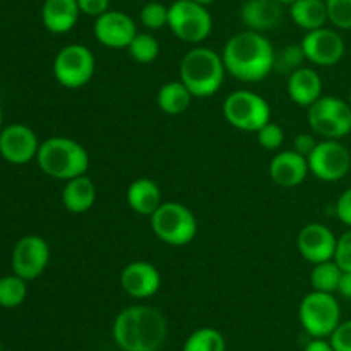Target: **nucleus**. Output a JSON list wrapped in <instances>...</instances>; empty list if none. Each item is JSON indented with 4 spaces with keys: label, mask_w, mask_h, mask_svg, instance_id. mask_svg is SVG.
Segmentation results:
<instances>
[{
    "label": "nucleus",
    "mask_w": 351,
    "mask_h": 351,
    "mask_svg": "<svg viewBox=\"0 0 351 351\" xmlns=\"http://www.w3.org/2000/svg\"><path fill=\"white\" fill-rule=\"evenodd\" d=\"M62 202L67 211L74 215H82L89 211L96 202V185L88 175H79L65 182L62 191Z\"/></svg>",
    "instance_id": "nucleus-23"
},
{
    "label": "nucleus",
    "mask_w": 351,
    "mask_h": 351,
    "mask_svg": "<svg viewBox=\"0 0 351 351\" xmlns=\"http://www.w3.org/2000/svg\"><path fill=\"white\" fill-rule=\"evenodd\" d=\"M151 228L167 245L184 247L195 239L197 219L182 202L163 201V204L151 215Z\"/></svg>",
    "instance_id": "nucleus-5"
},
{
    "label": "nucleus",
    "mask_w": 351,
    "mask_h": 351,
    "mask_svg": "<svg viewBox=\"0 0 351 351\" xmlns=\"http://www.w3.org/2000/svg\"><path fill=\"white\" fill-rule=\"evenodd\" d=\"M288 96L298 106H311L322 96V79L312 67H304L293 71L287 81Z\"/></svg>",
    "instance_id": "nucleus-20"
},
{
    "label": "nucleus",
    "mask_w": 351,
    "mask_h": 351,
    "mask_svg": "<svg viewBox=\"0 0 351 351\" xmlns=\"http://www.w3.org/2000/svg\"><path fill=\"white\" fill-rule=\"evenodd\" d=\"M329 343L335 351H351V321L339 322L338 328L329 336Z\"/></svg>",
    "instance_id": "nucleus-35"
},
{
    "label": "nucleus",
    "mask_w": 351,
    "mask_h": 351,
    "mask_svg": "<svg viewBox=\"0 0 351 351\" xmlns=\"http://www.w3.org/2000/svg\"><path fill=\"white\" fill-rule=\"evenodd\" d=\"M290 17L305 31L324 27L329 21L326 0H295L290 3Z\"/></svg>",
    "instance_id": "nucleus-24"
},
{
    "label": "nucleus",
    "mask_w": 351,
    "mask_h": 351,
    "mask_svg": "<svg viewBox=\"0 0 351 351\" xmlns=\"http://www.w3.org/2000/svg\"><path fill=\"white\" fill-rule=\"evenodd\" d=\"M168 27L184 43L199 45L211 34L213 17L208 7L194 0H175L168 7Z\"/></svg>",
    "instance_id": "nucleus-9"
},
{
    "label": "nucleus",
    "mask_w": 351,
    "mask_h": 351,
    "mask_svg": "<svg viewBox=\"0 0 351 351\" xmlns=\"http://www.w3.org/2000/svg\"><path fill=\"white\" fill-rule=\"evenodd\" d=\"M223 62L228 74L242 82L266 79L274 69V51L271 41L259 31H240L233 34L223 48Z\"/></svg>",
    "instance_id": "nucleus-1"
},
{
    "label": "nucleus",
    "mask_w": 351,
    "mask_h": 351,
    "mask_svg": "<svg viewBox=\"0 0 351 351\" xmlns=\"http://www.w3.org/2000/svg\"><path fill=\"white\" fill-rule=\"evenodd\" d=\"M192 93L182 81H171L158 89L156 103L158 108L167 115H180L187 112L192 101Z\"/></svg>",
    "instance_id": "nucleus-25"
},
{
    "label": "nucleus",
    "mask_w": 351,
    "mask_h": 351,
    "mask_svg": "<svg viewBox=\"0 0 351 351\" xmlns=\"http://www.w3.org/2000/svg\"><path fill=\"white\" fill-rule=\"evenodd\" d=\"M300 45L307 62L319 65V67L336 65L341 60L346 50L341 34L326 26L314 31H307Z\"/></svg>",
    "instance_id": "nucleus-13"
},
{
    "label": "nucleus",
    "mask_w": 351,
    "mask_h": 351,
    "mask_svg": "<svg viewBox=\"0 0 351 351\" xmlns=\"http://www.w3.org/2000/svg\"><path fill=\"white\" fill-rule=\"evenodd\" d=\"M336 216L343 225L351 228V187L339 195L338 202H336Z\"/></svg>",
    "instance_id": "nucleus-37"
},
{
    "label": "nucleus",
    "mask_w": 351,
    "mask_h": 351,
    "mask_svg": "<svg viewBox=\"0 0 351 351\" xmlns=\"http://www.w3.org/2000/svg\"><path fill=\"white\" fill-rule=\"evenodd\" d=\"M336 293H339L343 298H346V300H351V273L350 271H343L341 273V278H339L338 290H336Z\"/></svg>",
    "instance_id": "nucleus-39"
},
{
    "label": "nucleus",
    "mask_w": 351,
    "mask_h": 351,
    "mask_svg": "<svg viewBox=\"0 0 351 351\" xmlns=\"http://www.w3.org/2000/svg\"><path fill=\"white\" fill-rule=\"evenodd\" d=\"M338 237L322 223H308L297 237V249L307 263L319 264L335 259Z\"/></svg>",
    "instance_id": "nucleus-15"
},
{
    "label": "nucleus",
    "mask_w": 351,
    "mask_h": 351,
    "mask_svg": "<svg viewBox=\"0 0 351 351\" xmlns=\"http://www.w3.org/2000/svg\"><path fill=\"white\" fill-rule=\"evenodd\" d=\"M36 163L45 175L55 180L67 182L79 175H86L89 168V154L77 141L55 136L40 144Z\"/></svg>",
    "instance_id": "nucleus-3"
},
{
    "label": "nucleus",
    "mask_w": 351,
    "mask_h": 351,
    "mask_svg": "<svg viewBox=\"0 0 351 351\" xmlns=\"http://www.w3.org/2000/svg\"><path fill=\"white\" fill-rule=\"evenodd\" d=\"M50 263V245L38 235H26L14 245L12 271L23 280L31 281L45 273Z\"/></svg>",
    "instance_id": "nucleus-12"
},
{
    "label": "nucleus",
    "mask_w": 351,
    "mask_h": 351,
    "mask_svg": "<svg viewBox=\"0 0 351 351\" xmlns=\"http://www.w3.org/2000/svg\"><path fill=\"white\" fill-rule=\"evenodd\" d=\"M341 273L343 269L336 264L335 259L314 264V269L311 273L312 288L315 291H324V293H336Z\"/></svg>",
    "instance_id": "nucleus-26"
},
{
    "label": "nucleus",
    "mask_w": 351,
    "mask_h": 351,
    "mask_svg": "<svg viewBox=\"0 0 351 351\" xmlns=\"http://www.w3.org/2000/svg\"><path fill=\"white\" fill-rule=\"evenodd\" d=\"M283 3L278 0H245L240 9V19L247 29L269 31L281 23Z\"/></svg>",
    "instance_id": "nucleus-19"
},
{
    "label": "nucleus",
    "mask_w": 351,
    "mask_h": 351,
    "mask_svg": "<svg viewBox=\"0 0 351 351\" xmlns=\"http://www.w3.org/2000/svg\"><path fill=\"white\" fill-rule=\"evenodd\" d=\"M120 287L132 298H149L161 287V274L153 264L136 261L127 264L120 273Z\"/></svg>",
    "instance_id": "nucleus-17"
},
{
    "label": "nucleus",
    "mask_w": 351,
    "mask_h": 351,
    "mask_svg": "<svg viewBox=\"0 0 351 351\" xmlns=\"http://www.w3.org/2000/svg\"><path fill=\"white\" fill-rule=\"evenodd\" d=\"M0 351H2V341H0Z\"/></svg>",
    "instance_id": "nucleus-46"
},
{
    "label": "nucleus",
    "mask_w": 351,
    "mask_h": 351,
    "mask_svg": "<svg viewBox=\"0 0 351 351\" xmlns=\"http://www.w3.org/2000/svg\"><path fill=\"white\" fill-rule=\"evenodd\" d=\"M194 2H197V3H201V5H211L213 2H215V0H194Z\"/></svg>",
    "instance_id": "nucleus-41"
},
{
    "label": "nucleus",
    "mask_w": 351,
    "mask_h": 351,
    "mask_svg": "<svg viewBox=\"0 0 351 351\" xmlns=\"http://www.w3.org/2000/svg\"><path fill=\"white\" fill-rule=\"evenodd\" d=\"M256 134H257V141H259L261 146L267 151L280 149L285 143V130L281 129L278 123H274L273 120H269L266 125L261 127Z\"/></svg>",
    "instance_id": "nucleus-33"
},
{
    "label": "nucleus",
    "mask_w": 351,
    "mask_h": 351,
    "mask_svg": "<svg viewBox=\"0 0 351 351\" xmlns=\"http://www.w3.org/2000/svg\"><path fill=\"white\" fill-rule=\"evenodd\" d=\"M81 14L89 17H98L110 9V0H77Z\"/></svg>",
    "instance_id": "nucleus-36"
},
{
    "label": "nucleus",
    "mask_w": 351,
    "mask_h": 351,
    "mask_svg": "<svg viewBox=\"0 0 351 351\" xmlns=\"http://www.w3.org/2000/svg\"><path fill=\"white\" fill-rule=\"evenodd\" d=\"M315 144H317V141H315V137L312 136V134H298V136H295L293 139V149L297 151V153H300L302 156L307 158L308 154L314 151Z\"/></svg>",
    "instance_id": "nucleus-38"
},
{
    "label": "nucleus",
    "mask_w": 351,
    "mask_h": 351,
    "mask_svg": "<svg viewBox=\"0 0 351 351\" xmlns=\"http://www.w3.org/2000/svg\"><path fill=\"white\" fill-rule=\"evenodd\" d=\"M348 103L351 105V91H350V99H348Z\"/></svg>",
    "instance_id": "nucleus-44"
},
{
    "label": "nucleus",
    "mask_w": 351,
    "mask_h": 351,
    "mask_svg": "<svg viewBox=\"0 0 351 351\" xmlns=\"http://www.w3.org/2000/svg\"><path fill=\"white\" fill-rule=\"evenodd\" d=\"M307 120L312 132L322 139L341 141L351 132V105L336 96H321L308 106Z\"/></svg>",
    "instance_id": "nucleus-7"
},
{
    "label": "nucleus",
    "mask_w": 351,
    "mask_h": 351,
    "mask_svg": "<svg viewBox=\"0 0 351 351\" xmlns=\"http://www.w3.org/2000/svg\"><path fill=\"white\" fill-rule=\"evenodd\" d=\"M280 3H283V5H290L291 2H295V0H278Z\"/></svg>",
    "instance_id": "nucleus-42"
},
{
    "label": "nucleus",
    "mask_w": 351,
    "mask_h": 351,
    "mask_svg": "<svg viewBox=\"0 0 351 351\" xmlns=\"http://www.w3.org/2000/svg\"><path fill=\"white\" fill-rule=\"evenodd\" d=\"M27 287L26 280L17 274L0 278V307L16 308L26 300Z\"/></svg>",
    "instance_id": "nucleus-28"
},
{
    "label": "nucleus",
    "mask_w": 351,
    "mask_h": 351,
    "mask_svg": "<svg viewBox=\"0 0 351 351\" xmlns=\"http://www.w3.org/2000/svg\"><path fill=\"white\" fill-rule=\"evenodd\" d=\"M165 315L149 305H130L113 321V339L125 351H158L167 341Z\"/></svg>",
    "instance_id": "nucleus-2"
},
{
    "label": "nucleus",
    "mask_w": 351,
    "mask_h": 351,
    "mask_svg": "<svg viewBox=\"0 0 351 351\" xmlns=\"http://www.w3.org/2000/svg\"><path fill=\"white\" fill-rule=\"evenodd\" d=\"M127 50L130 57L139 64H151L160 55V41L149 33H137Z\"/></svg>",
    "instance_id": "nucleus-29"
},
{
    "label": "nucleus",
    "mask_w": 351,
    "mask_h": 351,
    "mask_svg": "<svg viewBox=\"0 0 351 351\" xmlns=\"http://www.w3.org/2000/svg\"><path fill=\"white\" fill-rule=\"evenodd\" d=\"M226 67L223 57L208 47H195L180 62V81L194 98H209L223 86Z\"/></svg>",
    "instance_id": "nucleus-4"
},
{
    "label": "nucleus",
    "mask_w": 351,
    "mask_h": 351,
    "mask_svg": "<svg viewBox=\"0 0 351 351\" xmlns=\"http://www.w3.org/2000/svg\"><path fill=\"white\" fill-rule=\"evenodd\" d=\"M81 10L77 0H45L41 7L43 26L53 34H64L74 29Z\"/></svg>",
    "instance_id": "nucleus-21"
},
{
    "label": "nucleus",
    "mask_w": 351,
    "mask_h": 351,
    "mask_svg": "<svg viewBox=\"0 0 351 351\" xmlns=\"http://www.w3.org/2000/svg\"><path fill=\"white\" fill-rule=\"evenodd\" d=\"M127 204L134 213L149 216L163 204L160 185L149 178H137L127 189Z\"/></svg>",
    "instance_id": "nucleus-22"
},
{
    "label": "nucleus",
    "mask_w": 351,
    "mask_h": 351,
    "mask_svg": "<svg viewBox=\"0 0 351 351\" xmlns=\"http://www.w3.org/2000/svg\"><path fill=\"white\" fill-rule=\"evenodd\" d=\"M307 60L305 58L304 50H302V45H288L281 50V53H276V58H274V69L278 71H290V74L297 69L302 67V64Z\"/></svg>",
    "instance_id": "nucleus-31"
},
{
    "label": "nucleus",
    "mask_w": 351,
    "mask_h": 351,
    "mask_svg": "<svg viewBox=\"0 0 351 351\" xmlns=\"http://www.w3.org/2000/svg\"><path fill=\"white\" fill-rule=\"evenodd\" d=\"M95 71V55L84 45H67L55 55L53 75L58 84L67 89H77L88 84Z\"/></svg>",
    "instance_id": "nucleus-10"
},
{
    "label": "nucleus",
    "mask_w": 351,
    "mask_h": 351,
    "mask_svg": "<svg viewBox=\"0 0 351 351\" xmlns=\"http://www.w3.org/2000/svg\"><path fill=\"white\" fill-rule=\"evenodd\" d=\"M95 38L108 48H127L130 41L136 38V23L129 14L122 10H106L105 14L96 17L93 26Z\"/></svg>",
    "instance_id": "nucleus-16"
},
{
    "label": "nucleus",
    "mask_w": 351,
    "mask_h": 351,
    "mask_svg": "<svg viewBox=\"0 0 351 351\" xmlns=\"http://www.w3.org/2000/svg\"><path fill=\"white\" fill-rule=\"evenodd\" d=\"M223 117L235 129L257 132L271 120V106L257 93L239 89L226 96L223 101Z\"/></svg>",
    "instance_id": "nucleus-8"
},
{
    "label": "nucleus",
    "mask_w": 351,
    "mask_h": 351,
    "mask_svg": "<svg viewBox=\"0 0 351 351\" xmlns=\"http://www.w3.org/2000/svg\"><path fill=\"white\" fill-rule=\"evenodd\" d=\"M308 170L322 182H339L351 170V154L348 147L338 139H324L315 144L307 156Z\"/></svg>",
    "instance_id": "nucleus-11"
},
{
    "label": "nucleus",
    "mask_w": 351,
    "mask_h": 351,
    "mask_svg": "<svg viewBox=\"0 0 351 351\" xmlns=\"http://www.w3.org/2000/svg\"><path fill=\"white\" fill-rule=\"evenodd\" d=\"M304 351H335L331 343L326 341V338H314L311 343H307Z\"/></svg>",
    "instance_id": "nucleus-40"
},
{
    "label": "nucleus",
    "mask_w": 351,
    "mask_h": 351,
    "mask_svg": "<svg viewBox=\"0 0 351 351\" xmlns=\"http://www.w3.org/2000/svg\"><path fill=\"white\" fill-rule=\"evenodd\" d=\"M302 328L312 338H329L341 322V307L335 293L311 291L298 307Z\"/></svg>",
    "instance_id": "nucleus-6"
},
{
    "label": "nucleus",
    "mask_w": 351,
    "mask_h": 351,
    "mask_svg": "<svg viewBox=\"0 0 351 351\" xmlns=\"http://www.w3.org/2000/svg\"><path fill=\"white\" fill-rule=\"evenodd\" d=\"M0 132H2V110H0Z\"/></svg>",
    "instance_id": "nucleus-43"
},
{
    "label": "nucleus",
    "mask_w": 351,
    "mask_h": 351,
    "mask_svg": "<svg viewBox=\"0 0 351 351\" xmlns=\"http://www.w3.org/2000/svg\"><path fill=\"white\" fill-rule=\"evenodd\" d=\"M311 173L307 158L295 149L281 151L269 165V177L278 187L293 189L300 185Z\"/></svg>",
    "instance_id": "nucleus-18"
},
{
    "label": "nucleus",
    "mask_w": 351,
    "mask_h": 351,
    "mask_svg": "<svg viewBox=\"0 0 351 351\" xmlns=\"http://www.w3.org/2000/svg\"><path fill=\"white\" fill-rule=\"evenodd\" d=\"M113 351H125V350H122V348H119V350H113Z\"/></svg>",
    "instance_id": "nucleus-45"
},
{
    "label": "nucleus",
    "mask_w": 351,
    "mask_h": 351,
    "mask_svg": "<svg viewBox=\"0 0 351 351\" xmlns=\"http://www.w3.org/2000/svg\"><path fill=\"white\" fill-rule=\"evenodd\" d=\"M335 261L343 271H350L351 273V228L346 230L338 239Z\"/></svg>",
    "instance_id": "nucleus-34"
},
{
    "label": "nucleus",
    "mask_w": 351,
    "mask_h": 351,
    "mask_svg": "<svg viewBox=\"0 0 351 351\" xmlns=\"http://www.w3.org/2000/svg\"><path fill=\"white\" fill-rule=\"evenodd\" d=\"M40 141L36 134L23 123H12L0 132V154L12 165H26L36 160Z\"/></svg>",
    "instance_id": "nucleus-14"
},
{
    "label": "nucleus",
    "mask_w": 351,
    "mask_h": 351,
    "mask_svg": "<svg viewBox=\"0 0 351 351\" xmlns=\"http://www.w3.org/2000/svg\"><path fill=\"white\" fill-rule=\"evenodd\" d=\"M226 341L215 328L195 329L185 341L182 351H225Z\"/></svg>",
    "instance_id": "nucleus-27"
},
{
    "label": "nucleus",
    "mask_w": 351,
    "mask_h": 351,
    "mask_svg": "<svg viewBox=\"0 0 351 351\" xmlns=\"http://www.w3.org/2000/svg\"><path fill=\"white\" fill-rule=\"evenodd\" d=\"M139 19L149 31L161 29L163 26H168V7L161 2L144 3L139 12Z\"/></svg>",
    "instance_id": "nucleus-30"
},
{
    "label": "nucleus",
    "mask_w": 351,
    "mask_h": 351,
    "mask_svg": "<svg viewBox=\"0 0 351 351\" xmlns=\"http://www.w3.org/2000/svg\"><path fill=\"white\" fill-rule=\"evenodd\" d=\"M329 23L338 29H351V0H326Z\"/></svg>",
    "instance_id": "nucleus-32"
}]
</instances>
